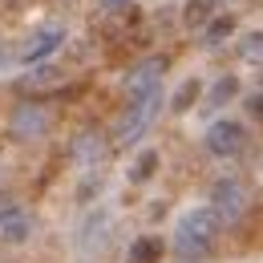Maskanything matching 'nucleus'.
Returning <instances> with one entry per match:
<instances>
[{
  "label": "nucleus",
  "mask_w": 263,
  "mask_h": 263,
  "mask_svg": "<svg viewBox=\"0 0 263 263\" xmlns=\"http://www.w3.org/2000/svg\"><path fill=\"white\" fill-rule=\"evenodd\" d=\"M202 16H206V0H191L186 4V25H198Z\"/></svg>",
  "instance_id": "6ab92c4d"
},
{
  "label": "nucleus",
  "mask_w": 263,
  "mask_h": 263,
  "mask_svg": "<svg viewBox=\"0 0 263 263\" xmlns=\"http://www.w3.org/2000/svg\"><path fill=\"white\" fill-rule=\"evenodd\" d=\"M73 158H77V162H98V158H101L98 134H81V138H77V146H73Z\"/></svg>",
  "instance_id": "4468645a"
},
{
  "label": "nucleus",
  "mask_w": 263,
  "mask_h": 263,
  "mask_svg": "<svg viewBox=\"0 0 263 263\" xmlns=\"http://www.w3.org/2000/svg\"><path fill=\"white\" fill-rule=\"evenodd\" d=\"M162 255H166L162 235H142V239H134V243H130L126 263H162Z\"/></svg>",
  "instance_id": "6e6552de"
},
{
  "label": "nucleus",
  "mask_w": 263,
  "mask_h": 263,
  "mask_svg": "<svg viewBox=\"0 0 263 263\" xmlns=\"http://www.w3.org/2000/svg\"><path fill=\"white\" fill-rule=\"evenodd\" d=\"M231 98H239V81L235 77H219L211 85V105H227Z\"/></svg>",
  "instance_id": "2eb2a0df"
},
{
  "label": "nucleus",
  "mask_w": 263,
  "mask_h": 263,
  "mask_svg": "<svg viewBox=\"0 0 263 263\" xmlns=\"http://www.w3.org/2000/svg\"><path fill=\"white\" fill-rule=\"evenodd\" d=\"M138 25H142V16H138V8H130V4L105 12V36H130Z\"/></svg>",
  "instance_id": "9d476101"
},
{
  "label": "nucleus",
  "mask_w": 263,
  "mask_h": 263,
  "mask_svg": "<svg viewBox=\"0 0 263 263\" xmlns=\"http://www.w3.org/2000/svg\"><path fill=\"white\" fill-rule=\"evenodd\" d=\"M29 235H33V219H29V215H21V211L0 215V239H4V243H25Z\"/></svg>",
  "instance_id": "1a4fd4ad"
},
{
  "label": "nucleus",
  "mask_w": 263,
  "mask_h": 263,
  "mask_svg": "<svg viewBox=\"0 0 263 263\" xmlns=\"http://www.w3.org/2000/svg\"><path fill=\"white\" fill-rule=\"evenodd\" d=\"M215 235H219V215L211 206H191L174 227V255L182 263L206 259L215 247Z\"/></svg>",
  "instance_id": "f257e3e1"
},
{
  "label": "nucleus",
  "mask_w": 263,
  "mask_h": 263,
  "mask_svg": "<svg viewBox=\"0 0 263 263\" xmlns=\"http://www.w3.org/2000/svg\"><path fill=\"white\" fill-rule=\"evenodd\" d=\"M12 138H25V142H36V138H45L49 130V109L45 105H16V114H12Z\"/></svg>",
  "instance_id": "39448f33"
},
{
  "label": "nucleus",
  "mask_w": 263,
  "mask_h": 263,
  "mask_svg": "<svg viewBox=\"0 0 263 263\" xmlns=\"http://www.w3.org/2000/svg\"><path fill=\"white\" fill-rule=\"evenodd\" d=\"M247 118L263 122V93H251V98H247Z\"/></svg>",
  "instance_id": "aec40b11"
},
{
  "label": "nucleus",
  "mask_w": 263,
  "mask_h": 263,
  "mask_svg": "<svg viewBox=\"0 0 263 263\" xmlns=\"http://www.w3.org/2000/svg\"><path fill=\"white\" fill-rule=\"evenodd\" d=\"M198 93H202V85H198V77H186L178 89H174V98H170V109L174 114H186V109H195Z\"/></svg>",
  "instance_id": "9b49d317"
},
{
  "label": "nucleus",
  "mask_w": 263,
  "mask_h": 263,
  "mask_svg": "<svg viewBox=\"0 0 263 263\" xmlns=\"http://www.w3.org/2000/svg\"><path fill=\"white\" fill-rule=\"evenodd\" d=\"M158 105H162V93H158V89H154V93H142V98H130L122 122H118V130H114L118 146H130V142H138L142 134L150 130L154 118H158Z\"/></svg>",
  "instance_id": "f03ea898"
},
{
  "label": "nucleus",
  "mask_w": 263,
  "mask_h": 263,
  "mask_svg": "<svg viewBox=\"0 0 263 263\" xmlns=\"http://www.w3.org/2000/svg\"><path fill=\"white\" fill-rule=\"evenodd\" d=\"M101 8H105V12H114V8H126V4H130V0H98Z\"/></svg>",
  "instance_id": "412c9836"
},
{
  "label": "nucleus",
  "mask_w": 263,
  "mask_h": 263,
  "mask_svg": "<svg viewBox=\"0 0 263 263\" xmlns=\"http://www.w3.org/2000/svg\"><path fill=\"white\" fill-rule=\"evenodd\" d=\"M162 69H166V57H146V61H138V65L130 69V77H126V93H130V98L154 93V89H158Z\"/></svg>",
  "instance_id": "423d86ee"
},
{
  "label": "nucleus",
  "mask_w": 263,
  "mask_h": 263,
  "mask_svg": "<svg viewBox=\"0 0 263 263\" xmlns=\"http://www.w3.org/2000/svg\"><path fill=\"white\" fill-rule=\"evenodd\" d=\"M61 41H65V29H61V25L41 29V33H36L33 41L25 45V49H21V61H29V65H33V61H41V57H49V53H53Z\"/></svg>",
  "instance_id": "0eeeda50"
},
{
  "label": "nucleus",
  "mask_w": 263,
  "mask_h": 263,
  "mask_svg": "<svg viewBox=\"0 0 263 263\" xmlns=\"http://www.w3.org/2000/svg\"><path fill=\"white\" fill-rule=\"evenodd\" d=\"M231 33H235V21H231V16H219V21H211V25H206L202 41H206V45H223Z\"/></svg>",
  "instance_id": "dca6fc26"
},
{
  "label": "nucleus",
  "mask_w": 263,
  "mask_h": 263,
  "mask_svg": "<svg viewBox=\"0 0 263 263\" xmlns=\"http://www.w3.org/2000/svg\"><path fill=\"white\" fill-rule=\"evenodd\" d=\"M243 142H247L243 122H231V118L211 122V130H206V150H211L215 158H231V154H239V150H243Z\"/></svg>",
  "instance_id": "7ed1b4c3"
},
{
  "label": "nucleus",
  "mask_w": 263,
  "mask_h": 263,
  "mask_svg": "<svg viewBox=\"0 0 263 263\" xmlns=\"http://www.w3.org/2000/svg\"><path fill=\"white\" fill-rule=\"evenodd\" d=\"M158 174V150H142L130 166V182H150Z\"/></svg>",
  "instance_id": "f8f14e48"
},
{
  "label": "nucleus",
  "mask_w": 263,
  "mask_h": 263,
  "mask_svg": "<svg viewBox=\"0 0 263 263\" xmlns=\"http://www.w3.org/2000/svg\"><path fill=\"white\" fill-rule=\"evenodd\" d=\"M243 206H247V191L235 182V178H223V182H215L211 186V211L219 215V219H239L243 215Z\"/></svg>",
  "instance_id": "20e7f679"
},
{
  "label": "nucleus",
  "mask_w": 263,
  "mask_h": 263,
  "mask_svg": "<svg viewBox=\"0 0 263 263\" xmlns=\"http://www.w3.org/2000/svg\"><path fill=\"white\" fill-rule=\"evenodd\" d=\"M49 81H57V69H53V65H41V69H33V77H25V89L49 85Z\"/></svg>",
  "instance_id": "a211bd4d"
},
{
  "label": "nucleus",
  "mask_w": 263,
  "mask_h": 263,
  "mask_svg": "<svg viewBox=\"0 0 263 263\" xmlns=\"http://www.w3.org/2000/svg\"><path fill=\"white\" fill-rule=\"evenodd\" d=\"M243 61H263V33H247V41L239 45Z\"/></svg>",
  "instance_id": "f3484780"
},
{
  "label": "nucleus",
  "mask_w": 263,
  "mask_h": 263,
  "mask_svg": "<svg viewBox=\"0 0 263 263\" xmlns=\"http://www.w3.org/2000/svg\"><path fill=\"white\" fill-rule=\"evenodd\" d=\"M105 227H109V219H105V215H93V223L81 227V247H85V251H98L101 243H105V235H101Z\"/></svg>",
  "instance_id": "ddd939ff"
}]
</instances>
